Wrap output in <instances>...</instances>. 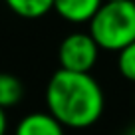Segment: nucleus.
<instances>
[{"mask_svg":"<svg viewBox=\"0 0 135 135\" xmlns=\"http://www.w3.org/2000/svg\"><path fill=\"white\" fill-rule=\"evenodd\" d=\"M4 2L14 14L26 20L42 18L50 10H54V0H4Z\"/></svg>","mask_w":135,"mask_h":135,"instance_id":"7","label":"nucleus"},{"mask_svg":"<svg viewBox=\"0 0 135 135\" xmlns=\"http://www.w3.org/2000/svg\"><path fill=\"white\" fill-rule=\"evenodd\" d=\"M99 46L89 36V32H72L62 40L58 48L60 70L76 74H89L95 66Z\"/></svg>","mask_w":135,"mask_h":135,"instance_id":"3","label":"nucleus"},{"mask_svg":"<svg viewBox=\"0 0 135 135\" xmlns=\"http://www.w3.org/2000/svg\"><path fill=\"white\" fill-rule=\"evenodd\" d=\"M46 107L64 127L85 129L103 115L105 95L91 74L58 70L46 85Z\"/></svg>","mask_w":135,"mask_h":135,"instance_id":"1","label":"nucleus"},{"mask_svg":"<svg viewBox=\"0 0 135 135\" xmlns=\"http://www.w3.org/2000/svg\"><path fill=\"white\" fill-rule=\"evenodd\" d=\"M117 70L125 80L135 84V42L117 52Z\"/></svg>","mask_w":135,"mask_h":135,"instance_id":"8","label":"nucleus"},{"mask_svg":"<svg viewBox=\"0 0 135 135\" xmlns=\"http://www.w3.org/2000/svg\"><path fill=\"white\" fill-rule=\"evenodd\" d=\"M123 135H135V125H131V127H127L125 131H123Z\"/></svg>","mask_w":135,"mask_h":135,"instance_id":"10","label":"nucleus"},{"mask_svg":"<svg viewBox=\"0 0 135 135\" xmlns=\"http://www.w3.org/2000/svg\"><path fill=\"white\" fill-rule=\"evenodd\" d=\"M133 4H135V0H133Z\"/></svg>","mask_w":135,"mask_h":135,"instance_id":"12","label":"nucleus"},{"mask_svg":"<svg viewBox=\"0 0 135 135\" xmlns=\"http://www.w3.org/2000/svg\"><path fill=\"white\" fill-rule=\"evenodd\" d=\"M133 105H135V95H133Z\"/></svg>","mask_w":135,"mask_h":135,"instance_id":"11","label":"nucleus"},{"mask_svg":"<svg viewBox=\"0 0 135 135\" xmlns=\"http://www.w3.org/2000/svg\"><path fill=\"white\" fill-rule=\"evenodd\" d=\"M105 0H54V10L60 18L72 24H89Z\"/></svg>","mask_w":135,"mask_h":135,"instance_id":"5","label":"nucleus"},{"mask_svg":"<svg viewBox=\"0 0 135 135\" xmlns=\"http://www.w3.org/2000/svg\"><path fill=\"white\" fill-rule=\"evenodd\" d=\"M66 127L50 111H34L18 121L14 135H66Z\"/></svg>","mask_w":135,"mask_h":135,"instance_id":"4","label":"nucleus"},{"mask_svg":"<svg viewBox=\"0 0 135 135\" xmlns=\"http://www.w3.org/2000/svg\"><path fill=\"white\" fill-rule=\"evenodd\" d=\"M24 97V84L20 78H16L14 74L0 72V107L8 109V107L18 105Z\"/></svg>","mask_w":135,"mask_h":135,"instance_id":"6","label":"nucleus"},{"mask_svg":"<svg viewBox=\"0 0 135 135\" xmlns=\"http://www.w3.org/2000/svg\"><path fill=\"white\" fill-rule=\"evenodd\" d=\"M88 32L99 50L121 52L135 42V4L133 0H105L89 20Z\"/></svg>","mask_w":135,"mask_h":135,"instance_id":"2","label":"nucleus"},{"mask_svg":"<svg viewBox=\"0 0 135 135\" xmlns=\"http://www.w3.org/2000/svg\"><path fill=\"white\" fill-rule=\"evenodd\" d=\"M8 129V117H6V111L0 107V135H4Z\"/></svg>","mask_w":135,"mask_h":135,"instance_id":"9","label":"nucleus"}]
</instances>
